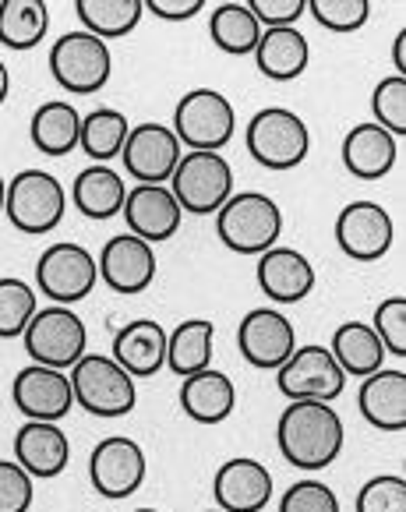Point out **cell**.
I'll use <instances>...</instances> for the list:
<instances>
[{
	"mask_svg": "<svg viewBox=\"0 0 406 512\" xmlns=\"http://www.w3.org/2000/svg\"><path fill=\"white\" fill-rule=\"evenodd\" d=\"M216 234L237 255H262L283 234V212L262 191H241L216 212Z\"/></svg>",
	"mask_w": 406,
	"mask_h": 512,
	"instance_id": "obj_2",
	"label": "cell"
},
{
	"mask_svg": "<svg viewBox=\"0 0 406 512\" xmlns=\"http://www.w3.org/2000/svg\"><path fill=\"white\" fill-rule=\"evenodd\" d=\"M279 512H339V498L322 481H297L283 491Z\"/></svg>",
	"mask_w": 406,
	"mask_h": 512,
	"instance_id": "obj_40",
	"label": "cell"
},
{
	"mask_svg": "<svg viewBox=\"0 0 406 512\" xmlns=\"http://www.w3.org/2000/svg\"><path fill=\"white\" fill-rule=\"evenodd\" d=\"M145 8L163 22H188V18L202 15L205 0H145Z\"/></svg>",
	"mask_w": 406,
	"mask_h": 512,
	"instance_id": "obj_43",
	"label": "cell"
},
{
	"mask_svg": "<svg viewBox=\"0 0 406 512\" xmlns=\"http://www.w3.org/2000/svg\"><path fill=\"white\" fill-rule=\"evenodd\" d=\"M237 347L241 357L258 371H279L286 357L297 350V329L294 322L276 308H255L244 315L237 329Z\"/></svg>",
	"mask_w": 406,
	"mask_h": 512,
	"instance_id": "obj_15",
	"label": "cell"
},
{
	"mask_svg": "<svg viewBox=\"0 0 406 512\" xmlns=\"http://www.w3.org/2000/svg\"><path fill=\"white\" fill-rule=\"evenodd\" d=\"M71 378V396L75 403L92 417H106V421H117V417H128L138 403L135 378L103 354H85L75 368L68 371Z\"/></svg>",
	"mask_w": 406,
	"mask_h": 512,
	"instance_id": "obj_3",
	"label": "cell"
},
{
	"mask_svg": "<svg viewBox=\"0 0 406 512\" xmlns=\"http://www.w3.org/2000/svg\"><path fill=\"white\" fill-rule=\"evenodd\" d=\"M258 287L272 304H297L315 290V265L297 248H269L258 255Z\"/></svg>",
	"mask_w": 406,
	"mask_h": 512,
	"instance_id": "obj_20",
	"label": "cell"
},
{
	"mask_svg": "<svg viewBox=\"0 0 406 512\" xmlns=\"http://www.w3.org/2000/svg\"><path fill=\"white\" fill-rule=\"evenodd\" d=\"M329 354L336 357V364L343 368V375L350 378H368L385 364V347L375 336V329L364 322H343L332 332Z\"/></svg>",
	"mask_w": 406,
	"mask_h": 512,
	"instance_id": "obj_29",
	"label": "cell"
},
{
	"mask_svg": "<svg viewBox=\"0 0 406 512\" xmlns=\"http://www.w3.org/2000/svg\"><path fill=\"white\" fill-rule=\"evenodd\" d=\"M244 142H248V152L258 166L283 174V170H294V166H301L308 159L311 131L294 110L265 106L248 121Z\"/></svg>",
	"mask_w": 406,
	"mask_h": 512,
	"instance_id": "obj_4",
	"label": "cell"
},
{
	"mask_svg": "<svg viewBox=\"0 0 406 512\" xmlns=\"http://www.w3.org/2000/svg\"><path fill=\"white\" fill-rule=\"evenodd\" d=\"M4 212L22 234H46L68 212V191L46 170H22L8 181Z\"/></svg>",
	"mask_w": 406,
	"mask_h": 512,
	"instance_id": "obj_8",
	"label": "cell"
},
{
	"mask_svg": "<svg viewBox=\"0 0 406 512\" xmlns=\"http://www.w3.org/2000/svg\"><path fill=\"white\" fill-rule=\"evenodd\" d=\"M99 269L96 255L82 248L75 241L50 244L36 262V287L39 294H46L53 304H78L96 290Z\"/></svg>",
	"mask_w": 406,
	"mask_h": 512,
	"instance_id": "obj_10",
	"label": "cell"
},
{
	"mask_svg": "<svg viewBox=\"0 0 406 512\" xmlns=\"http://www.w3.org/2000/svg\"><path fill=\"white\" fill-rule=\"evenodd\" d=\"M181 156H184V145L177 142V135L166 124L156 121L135 124L121 149L124 170L138 184H166L173 177V170H177V163H181Z\"/></svg>",
	"mask_w": 406,
	"mask_h": 512,
	"instance_id": "obj_13",
	"label": "cell"
},
{
	"mask_svg": "<svg viewBox=\"0 0 406 512\" xmlns=\"http://www.w3.org/2000/svg\"><path fill=\"white\" fill-rule=\"evenodd\" d=\"M39 311L36 290L18 276H0V339H18Z\"/></svg>",
	"mask_w": 406,
	"mask_h": 512,
	"instance_id": "obj_35",
	"label": "cell"
},
{
	"mask_svg": "<svg viewBox=\"0 0 406 512\" xmlns=\"http://www.w3.org/2000/svg\"><path fill=\"white\" fill-rule=\"evenodd\" d=\"M99 279L113 294H142L156 279V251L135 234H117L103 244V255L96 258Z\"/></svg>",
	"mask_w": 406,
	"mask_h": 512,
	"instance_id": "obj_17",
	"label": "cell"
},
{
	"mask_svg": "<svg viewBox=\"0 0 406 512\" xmlns=\"http://www.w3.org/2000/svg\"><path fill=\"white\" fill-rule=\"evenodd\" d=\"M392 64H396V75L406 78L403 75V71H406V32H399V36H396V46H392Z\"/></svg>",
	"mask_w": 406,
	"mask_h": 512,
	"instance_id": "obj_44",
	"label": "cell"
},
{
	"mask_svg": "<svg viewBox=\"0 0 406 512\" xmlns=\"http://www.w3.org/2000/svg\"><path fill=\"white\" fill-rule=\"evenodd\" d=\"M75 15L82 22V32L96 39H121L142 22L145 0H78Z\"/></svg>",
	"mask_w": 406,
	"mask_h": 512,
	"instance_id": "obj_31",
	"label": "cell"
},
{
	"mask_svg": "<svg viewBox=\"0 0 406 512\" xmlns=\"http://www.w3.org/2000/svg\"><path fill=\"white\" fill-rule=\"evenodd\" d=\"M170 195L181 212L216 216L234 195V166L226 163L223 152H184L170 177Z\"/></svg>",
	"mask_w": 406,
	"mask_h": 512,
	"instance_id": "obj_7",
	"label": "cell"
},
{
	"mask_svg": "<svg viewBox=\"0 0 406 512\" xmlns=\"http://www.w3.org/2000/svg\"><path fill=\"white\" fill-rule=\"evenodd\" d=\"M371 329L382 339L385 354H406V297H389L375 308V318H371Z\"/></svg>",
	"mask_w": 406,
	"mask_h": 512,
	"instance_id": "obj_39",
	"label": "cell"
},
{
	"mask_svg": "<svg viewBox=\"0 0 406 512\" xmlns=\"http://www.w3.org/2000/svg\"><path fill=\"white\" fill-rule=\"evenodd\" d=\"M4 191H8V181L0 177V212H4Z\"/></svg>",
	"mask_w": 406,
	"mask_h": 512,
	"instance_id": "obj_46",
	"label": "cell"
},
{
	"mask_svg": "<svg viewBox=\"0 0 406 512\" xmlns=\"http://www.w3.org/2000/svg\"><path fill=\"white\" fill-rule=\"evenodd\" d=\"M392 241H396V226L385 205L350 202L336 216V244L354 262H378L389 255Z\"/></svg>",
	"mask_w": 406,
	"mask_h": 512,
	"instance_id": "obj_14",
	"label": "cell"
},
{
	"mask_svg": "<svg viewBox=\"0 0 406 512\" xmlns=\"http://www.w3.org/2000/svg\"><path fill=\"white\" fill-rule=\"evenodd\" d=\"M276 442L283 460L297 470H325L343 452V417L322 400H290L279 414Z\"/></svg>",
	"mask_w": 406,
	"mask_h": 512,
	"instance_id": "obj_1",
	"label": "cell"
},
{
	"mask_svg": "<svg viewBox=\"0 0 406 512\" xmlns=\"http://www.w3.org/2000/svg\"><path fill=\"white\" fill-rule=\"evenodd\" d=\"M251 15L262 29H294L297 18H304L308 4L304 0H251Z\"/></svg>",
	"mask_w": 406,
	"mask_h": 512,
	"instance_id": "obj_42",
	"label": "cell"
},
{
	"mask_svg": "<svg viewBox=\"0 0 406 512\" xmlns=\"http://www.w3.org/2000/svg\"><path fill=\"white\" fill-rule=\"evenodd\" d=\"M29 135L43 156H68L75 152L78 135H82V113L64 99H50L32 113Z\"/></svg>",
	"mask_w": 406,
	"mask_h": 512,
	"instance_id": "obj_30",
	"label": "cell"
},
{
	"mask_svg": "<svg viewBox=\"0 0 406 512\" xmlns=\"http://www.w3.org/2000/svg\"><path fill=\"white\" fill-rule=\"evenodd\" d=\"M276 385L286 400H322L332 403L343 396L346 375L322 343H301L286 364L276 371Z\"/></svg>",
	"mask_w": 406,
	"mask_h": 512,
	"instance_id": "obj_11",
	"label": "cell"
},
{
	"mask_svg": "<svg viewBox=\"0 0 406 512\" xmlns=\"http://www.w3.org/2000/svg\"><path fill=\"white\" fill-rule=\"evenodd\" d=\"M22 343L32 364H43V368L53 371H71L85 357L89 329L71 308L50 304V308H39L32 315L29 329L22 332Z\"/></svg>",
	"mask_w": 406,
	"mask_h": 512,
	"instance_id": "obj_6",
	"label": "cell"
},
{
	"mask_svg": "<svg viewBox=\"0 0 406 512\" xmlns=\"http://www.w3.org/2000/svg\"><path fill=\"white\" fill-rule=\"evenodd\" d=\"M212 495L223 512H262L272 502V474L262 460L234 456L212 477Z\"/></svg>",
	"mask_w": 406,
	"mask_h": 512,
	"instance_id": "obj_19",
	"label": "cell"
},
{
	"mask_svg": "<svg viewBox=\"0 0 406 512\" xmlns=\"http://www.w3.org/2000/svg\"><path fill=\"white\" fill-rule=\"evenodd\" d=\"M237 407V385L226 371L205 368L181 382V410L198 424H223Z\"/></svg>",
	"mask_w": 406,
	"mask_h": 512,
	"instance_id": "obj_25",
	"label": "cell"
},
{
	"mask_svg": "<svg viewBox=\"0 0 406 512\" xmlns=\"http://www.w3.org/2000/svg\"><path fill=\"white\" fill-rule=\"evenodd\" d=\"M50 11L43 0H0V43L8 50H32L46 39Z\"/></svg>",
	"mask_w": 406,
	"mask_h": 512,
	"instance_id": "obj_32",
	"label": "cell"
},
{
	"mask_svg": "<svg viewBox=\"0 0 406 512\" xmlns=\"http://www.w3.org/2000/svg\"><path fill=\"white\" fill-rule=\"evenodd\" d=\"M311 46L304 32L297 29H265L255 46V64L272 82H294L308 71Z\"/></svg>",
	"mask_w": 406,
	"mask_h": 512,
	"instance_id": "obj_26",
	"label": "cell"
},
{
	"mask_svg": "<svg viewBox=\"0 0 406 512\" xmlns=\"http://www.w3.org/2000/svg\"><path fill=\"white\" fill-rule=\"evenodd\" d=\"M371 113H375L378 128L403 138L406 135V78H399V75L382 78V82L375 85V96H371Z\"/></svg>",
	"mask_w": 406,
	"mask_h": 512,
	"instance_id": "obj_36",
	"label": "cell"
},
{
	"mask_svg": "<svg viewBox=\"0 0 406 512\" xmlns=\"http://www.w3.org/2000/svg\"><path fill=\"white\" fill-rule=\"evenodd\" d=\"M357 407L364 421L378 431H403L406 428V371L403 368H378L364 378L357 392Z\"/></svg>",
	"mask_w": 406,
	"mask_h": 512,
	"instance_id": "obj_23",
	"label": "cell"
},
{
	"mask_svg": "<svg viewBox=\"0 0 406 512\" xmlns=\"http://www.w3.org/2000/svg\"><path fill=\"white\" fill-rule=\"evenodd\" d=\"M173 135L188 152H219L237 131L234 103L219 89H191L173 106Z\"/></svg>",
	"mask_w": 406,
	"mask_h": 512,
	"instance_id": "obj_5",
	"label": "cell"
},
{
	"mask_svg": "<svg viewBox=\"0 0 406 512\" xmlns=\"http://www.w3.org/2000/svg\"><path fill=\"white\" fill-rule=\"evenodd\" d=\"M128 131H131V124L121 110L99 106V110H92V113H82V135H78V145H82L96 163H106V159L121 156Z\"/></svg>",
	"mask_w": 406,
	"mask_h": 512,
	"instance_id": "obj_34",
	"label": "cell"
},
{
	"mask_svg": "<svg viewBox=\"0 0 406 512\" xmlns=\"http://www.w3.org/2000/svg\"><path fill=\"white\" fill-rule=\"evenodd\" d=\"M8 92H11V71H8V64L0 61V106H4V99H8Z\"/></svg>",
	"mask_w": 406,
	"mask_h": 512,
	"instance_id": "obj_45",
	"label": "cell"
},
{
	"mask_svg": "<svg viewBox=\"0 0 406 512\" xmlns=\"http://www.w3.org/2000/svg\"><path fill=\"white\" fill-rule=\"evenodd\" d=\"M308 11L329 32H357L371 18L368 0H311Z\"/></svg>",
	"mask_w": 406,
	"mask_h": 512,
	"instance_id": "obj_37",
	"label": "cell"
},
{
	"mask_svg": "<svg viewBox=\"0 0 406 512\" xmlns=\"http://www.w3.org/2000/svg\"><path fill=\"white\" fill-rule=\"evenodd\" d=\"M209 512H223V509H209Z\"/></svg>",
	"mask_w": 406,
	"mask_h": 512,
	"instance_id": "obj_48",
	"label": "cell"
},
{
	"mask_svg": "<svg viewBox=\"0 0 406 512\" xmlns=\"http://www.w3.org/2000/svg\"><path fill=\"white\" fill-rule=\"evenodd\" d=\"M11 400H15L18 414H25L29 421H64L75 407L71 396V378L68 371H53L43 364H29L15 375L11 382Z\"/></svg>",
	"mask_w": 406,
	"mask_h": 512,
	"instance_id": "obj_16",
	"label": "cell"
},
{
	"mask_svg": "<svg viewBox=\"0 0 406 512\" xmlns=\"http://www.w3.org/2000/svg\"><path fill=\"white\" fill-rule=\"evenodd\" d=\"M36 498L32 477L15 460H0V512H29Z\"/></svg>",
	"mask_w": 406,
	"mask_h": 512,
	"instance_id": "obj_41",
	"label": "cell"
},
{
	"mask_svg": "<svg viewBox=\"0 0 406 512\" xmlns=\"http://www.w3.org/2000/svg\"><path fill=\"white\" fill-rule=\"evenodd\" d=\"M113 57L110 46L103 39L89 36V32H64L57 43L50 46V75L61 89L75 92V96H92L110 82Z\"/></svg>",
	"mask_w": 406,
	"mask_h": 512,
	"instance_id": "obj_9",
	"label": "cell"
},
{
	"mask_svg": "<svg viewBox=\"0 0 406 512\" xmlns=\"http://www.w3.org/2000/svg\"><path fill=\"white\" fill-rule=\"evenodd\" d=\"M113 361L131 378H149L166 368V329L152 318H135L113 336Z\"/></svg>",
	"mask_w": 406,
	"mask_h": 512,
	"instance_id": "obj_24",
	"label": "cell"
},
{
	"mask_svg": "<svg viewBox=\"0 0 406 512\" xmlns=\"http://www.w3.org/2000/svg\"><path fill=\"white\" fill-rule=\"evenodd\" d=\"M262 25L251 15L248 4H216L209 18V36L230 57H244V53H255L258 39H262Z\"/></svg>",
	"mask_w": 406,
	"mask_h": 512,
	"instance_id": "obj_33",
	"label": "cell"
},
{
	"mask_svg": "<svg viewBox=\"0 0 406 512\" xmlns=\"http://www.w3.org/2000/svg\"><path fill=\"white\" fill-rule=\"evenodd\" d=\"M212 347H216V325L209 318H188L166 332V368L181 378L198 375L212 368Z\"/></svg>",
	"mask_w": 406,
	"mask_h": 512,
	"instance_id": "obj_28",
	"label": "cell"
},
{
	"mask_svg": "<svg viewBox=\"0 0 406 512\" xmlns=\"http://www.w3.org/2000/svg\"><path fill=\"white\" fill-rule=\"evenodd\" d=\"M71 442L57 424L50 421H25L15 435V463L32 481H50L68 470Z\"/></svg>",
	"mask_w": 406,
	"mask_h": 512,
	"instance_id": "obj_21",
	"label": "cell"
},
{
	"mask_svg": "<svg viewBox=\"0 0 406 512\" xmlns=\"http://www.w3.org/2000/svg\"><path fill=\"white\" fill-rule=\"evenodd\" d=\"M357 512H406V477L399 474L371 477L357 491Z\"/></svg>",
	"mask_w": 406,
	"mask_h": 512,
	"instance_id": "obj_38",
	"label": "cell"
},
{
	"mask_svg": "<svg viewBox=\"0 0 406 512\" xmlns=\"http://www.w3.org/2000/svg\"><path fill=\"white\" fill-rule=\"evenodd\" d=\"M145 452L135 438L128 435H110L92 449L89 456V481L92 488L99 491L110 502H121V498H131L145 481Z\"/></svg>",
	"mask_w": 406,
	"mask_h": 512,
	"instance_id": "obj_12",
	"label": "cell"
},
{
	"mask_svg": "<svg viewBox=\"0 0 406 512\" xmlns=\"http://www.w3.org/2000/svg\"><path fill=\"white\" fill-rule=\"evenodd\" d=\"M71 198H75V209L82 212V216L113 219V216H121L124 198H128V184H124V177L117 174V170H110L106 163H92L75 177Z\"/></svg>",
	"mask_w": 406,
	"mask_h": 512,
	"instance_id": "obj_27",
	"label": "cell"
},
{
	"mask_svg": "<svg viewBox=\"0 0 406 512\" xmlns=\"http://www.w3.org/2000/svg\"><path fill=\"white\" fill-rule=\"evenodd\" d=\"M399 156V138L378 128L375 121H364L357 128L346 131L343 138V166L357 181H378L396 166Z\"/></svg>",
	"mask_w": 406,
	"mask_h": 512,
	"instance_id": "obj_22",
	"label": "cell"
},
{
	"mask_svg": "<svg viewBox=\"0 0 406 512\" xmlns=\"http://www.w3.org/2000/svg\"><path fill=\"white\" fill-rule=\"evenodd\" d=\"M135 512H159V509H135Z\"/></svg>",
	"mask_w": 406,
	"mask_h": 512,
	"instance_id": "obj_47",
	"label": "cell"
},
{
	"mask_svg": "<svg viewBox=\"0 0 406 512\" xmlns=\"http://www.w3.org/2000/svg\"><path fill=\"white\" fill-rule=\"evenodd\" d=\"M121 216L128 219V234L142 237L145 244L170 241L184 223V212L166 184H138L124 198Z\"/></svg>",
	"mask_w": 406,
	"mask_h": 512,
	"instance_id": "obj_18",
	"label": "cell"
}]
</instances>
